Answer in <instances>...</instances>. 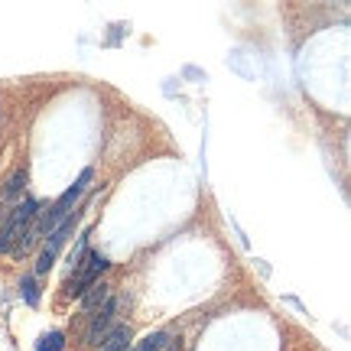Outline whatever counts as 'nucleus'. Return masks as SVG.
I'll list each match as a JSON object with an SVG mask.
<instances>
[{"label":"nucleus","mask_w":351,"mask_h":351,"mask_svg":"<svg viewBox=\"0 0 351 351\" xmlns=\"http://www.w3.org/2000/svg\"><path fill=\"white\" fill-rule=\"evenodd\" d=\"M169 341H173V335H169V332H153V335H147L143 341H137L130 351H163Z\"/></svg>","instance_id":"obj_7"},{"label":"nucleus","mask_w":351,"mask_h":351,"mask_svg":"<svg viewBox=\"0 0 351 351\" xmlns=\"http://www.w3.org/2000/svg\"><path fill=\"white\" fill-rule=\"evenodd\" d=\"M108 300H111V287H108V283H91V287L82 293V306H85L88 313L98 309L101 302H108Z\"/></svg>","instance_id":"obj_5"},{"label":"nucleus","mask_w":351,"mask_h":351,"mask_svg":"<svg viewBox=\"0 0 351 351\" xmlns=\"http://www.w3.org/2000/svg\"><path fill=\"white\" fill-rule=\"evenodd\" d=\"M127 345H130V328L117 326V328L108 332V339H104V348L101 351H127Z\"/></svg>","instance_id":"obj_6"},{"label":"nucleus","mask_w":351,"mask_h":351,"mask_svg":"<svg viewBox=\"0 0 351 351\" xmlns=\"http://www.w3.org/2000/svg\"><path fill=\"white\" fill-rule=\"evenodd\" d=\"M20 289H23V300L29 302V306H36V302H39V293H36V283H33V276H23Z\"/></svg>","instance_id":"obj_10"},{"label":"nucleus","mask_w":351,"mask_h":351,"mask_svg":"<svg viewBox=\"0 0 351 351\" xmlns=\"http://www.w3.org/2000/svg\"><path fill=\"white\" fill-rule=\"evenodd\" d=\"M23 186H26V173H16V176L10 179V182H7V189H3V195H7V199H16V195L23 192Z\"/></svg>","instance_id":"obj_9"},{"label":"nucleus","mask_w":351,"mask_h":351,"mask_svg":"<svg viewBox=\"0 0 351 351\" xmlns=\"http://www.w3.org/2000/svg\"><path fill=\"white\" fill-rule=\"evenodd\" d=\"M39 212V202L36 199H23L16 208L10 212L7 218V225L0 228V254H13L16 251V244L23 241V231L29 228V221L36 218Z\"/></svg>","instance_id":"obj_1"},{"label":"nucleus","mask_w":351,"mask_h":351,"mask_svg":"<svg viewBox=\"0 0 351 351\" xmlns=\"http://www.w3.org/2000/svg\"><path fill=\"white\" fill-rule=\"evenodd\" d=\"M75 221H78V215H72L65 225H59L56 231L49 234V241H46V247H43V254H39V261H36V274H46L52 267V261H56V254L62 251V244H65V238L75 231Z\"/></svg>","instance_id":"obj_3"},{"label":"nucleus","mask_w":351,"mask_h":351,"mask_svg":"<svg viewBox=\"0 0 351 351\" xmlns=\"http://www.w3.org/2000/svg\"><path fill=\"white\" fill-rule=\"evenodd\" d=\"M62 332H46L43 339L36 341V351H62Z\"/></svg>","instance_id":"obj_8"},{"label":"nucleus","mask_w":351,"mask_h":351,"mask_svg":"<svg viewBox=\"0 0 351 351\" xmlns=\"http://www.w3.org/2000/svg\"><path fill=\"white\" fill-rule=\"evenodd\" d=\"M111 263L104 261L98 251H85L82 261L72 267V276H69V296H82L91 283H98V276L108 270Z\"/></svg>","instance_id":"obj_2"},{"label":"nucleus","mask_w":351,"mask_h":351,"mask_svg":"<svg viewBox=\"0 0 351 351\" xmlns=\"http://www.w3.org/2000/svg\"><path fill=\"white\" fill-rule=\"evenodd\" d=\"M114 313H117V302L108 300L104 302V309H98V315L91 319V326H88V345H101V341L108 339V328H111L114 322Z\"/></svg>","instance_id":"obj_4"}]
</instances>
